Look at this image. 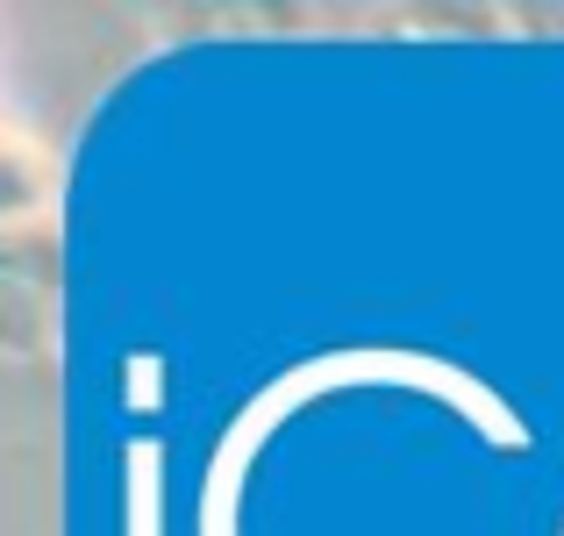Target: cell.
<instances>
[{
    "mask_svg": "<svg viewBox=\"0 0 564 536\" xmlns=\"http://www.w3.org/2000/svg\"><path fill=\"white\" fill-rule=\"evenodd\" d=\"M0 272H8V336L29 357V351H43V330L57 315V250L36 236V222H14L8 229Z\"/></svg>",
    "mask_w": 564,
    "mask_h": 536,
    "instance_id": "obj_1",
    "label": "cell"
}]
</instances>
